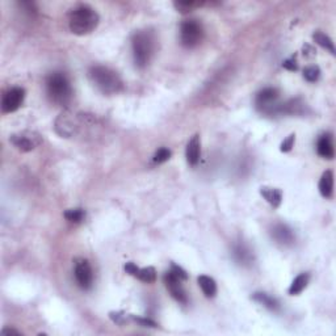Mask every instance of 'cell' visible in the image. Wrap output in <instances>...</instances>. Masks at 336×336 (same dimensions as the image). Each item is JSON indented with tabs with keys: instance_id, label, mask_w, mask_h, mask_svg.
<instances>
[{
	"instance_id": "obj_1",
	"label": "cell",
	"mask_w": 336,
	"mask_h": 336,
	"mask_svg": "<svg viewBox=\"0 0 336 336\" xmlns=\"http://www.w3.org/2000/svg\"><path fill=\"white\" fill-rule=\"evenodd\" d=\"M100 17L97 12L87 4H80L72 8L68 14L70 30L76 35H85L93 32L99 25Z\"/></svg>"
},
{
	"instance_id": "obj_2",
	"label": "cell",
	"mask_w": 336,
	"mask_h": 336,
	"mask_svg": "<svg viewBox=\"0 0 336 336\" xmlns=\"http://www.w3.org/2000/svg\"><path fill=\"white\" fill-rule=\"evenodd\" d=\"M131 47L135 66L146 67L155 53V35L150 30H138L131 38Z\"/></svg>"
},
{
	"instance_id": "obj_3",
	"label": "cell",
	"mask_w": 336,
	"mask_h": 336,
	"mask_svg": "<svg viewBox=\"0 0 336 336\" xmlns=\"http://www.w3.org/2000/svg\"><path fill=\"white\" fill-rule=\"evenodd\" d=\"M88 76L93 84L106 95H114L124 88V83L121 80L120 75L105 66L91 67L88 71Z\"/></svg>"
},
{
	"instance_id": "obj_4",
	"label": "cell",
	"mask_w": 336,
	"mask_h": 336,
	"mask_svg": "<svg viewBox=\"0 0 336 336\" xmlns=\"http://www.w3.org/2000/svg\"><path fill=\"white\" fill-rule=\"evenodd\" d=\"M46 91L50 101L59 106L67 105L72 96L70 81L63 72H51L47 76Z\"/></svg>"
},
{
	"instance_id": "obj_5",
	"label": "cell",
	"mask_w": 336,
	"mask_h": 336,
	"mask_svg": "<svg viewBox=\"0 0 336 336\" xmlns=\"http://www.w3.org/2000/svg\"><path fill=\"white\" fill-rule=\"evenodd\" d=\"M204 29L197 20H185L180 26L181 45L187 49H193L202 41Z\"/></svg>"
},
{
	"instance_id": "obj_6",
	"label": "cell",
	"mask_w": 336,
	"mask_h": 336,
	"mask_svg": "<svg viewBox=\"0 0 336 336\" xmlns=\"http://www.w3.org/2000/svg\"><path fill=\"white\" fill-rule=\"evenodd\" d=\"M9 142H11L16 149L20 150V151L29 152L34 150L37 146L41 145L42 138L35 131H21V133L11 135Z\"/></svg>"
},
{
	"instance_id": "obj_7",
	"label": "cell",
	"mask_w": 336,
	"mask_h": 336,
	"mask_svg": "<svg viewBox=\"0 0 336 336\" xmlns=\"http://www.w3.org/2000/svg\"><path fill=\"white\" fill-rule=\"evenodd\" d=\"M279 91L276 88H264L256 96V106L264 113H277L280 104Z\"/></svg>"
},
{
	"instance_id": "obj_8",
	"label": "cell",
	"mask_w": 336,
	"mask_h": 336,
	"mask_svg": "<svg viewBox=\"0 0 336 336\" xmlns=\"http://www.w3.org/2000/svg\"><path fill=\"white\" fill-rule=\"evenodd\" d=\"M25 99V89L21 87H13L4 93L1 100V110L4 113H12L22 105Z\"/></svg>"
},
{
	"instance_id": "obj_9",
	"label": "cell",
	"mask_w": 336,
	"mask_h": 336,
	"mask_svg": "<svg viewBox=\"0 0 336 336\" xmlns=\"http://www.w3.org/2000/svg\"><path fill=\"white\" fill-rule=\"evenodd\" d=\"M163 280H164V285H166V288L171 293V296H172L177 302H180V304L184 305L187 304L188 296L187 293H185L183 285H181V280L177 276H175L171 271L164 275Z\"/></svg>"
},
{
	"instance_id": "obj_10",
	"label": "cell",
	"mask_w": 336,
	"mask_h": 336,
	"mask_svg": "<svg viewBox=\"0 0 336 336\" xmlns=\"http://www.w3.org/2000/svg\"><path fill=\"white\" fill-rule=\"evenodd\" d=\"M75 279L81 289H89L93 283L92 268L87 260H79L75 264Z\"/></svg>"
},
{
	"instance_id": "obj_11",
	"label": "cell",
	"mask_w": 336,
	"mask_h": 336,
	"mask_svg": "<svg viewBox=\"0 0 336 336\" xmlns=\"http://www.w3.org/2000/svg\"><path fill=\"white\" fill-rule=\"evenodd\" d=\"M201 155V143H200V135H193L192 139L188 142L187 150H185V156H187L188 164L196 166L200 160Z\"/></svg>"
},
{
	"instance_id": "obj_12",
	"label": "cell",
	"mask_w": 336,
	"mask_h": 336,
	"mask_svg": "<svg viewBox=\"0 0 336 336\" xmlns=\"http://www.w3.org/2000/svg\"><path fill=\"white\" fill-rule=\"evenodd\" d=\"M317 151L325 159H333L334 155H335V149H334V141L331 134H323L318 139Z\"/></svg>"
},
{
	"instance_id": "obj_13",
	"label": "cell",
	"mask_w": 336,
	"mask_h": 336,
	"mask_svg": "<svg viewBox=\"0 0 336 336\" xmlns=\"http://www.w3.org/2000/svg\"><path fill=\"white\" fill-rule=\"evenodd\" d=\"M273 238L281 244H292L294 242V234L285 225H276L272 230Z\"/></svg>"
},
{
	"instance_id": "obj_14",
	"label": "cell",
	"mask_w": 336,
	"mask_h": 336,
	"mask_svg": "<svg viewBox=\"0 0 336 336\" xmlns=\"http://www.w3.org/2000/svg\"><path fill=\"white\" fill-rule=\"evenodd\" d=\"M260 195L266 198L267 202L273 208H279L283 201V193L277 188H268L262 187L260 188Z\"/></svg>"
},
{
	"instance_id": "obj_15",
	"label": "cell",
	"mask_w": 336,
	"mask_h": 336,
	"mask_svg": "<svg viewBox=\"0 0 336 336\" xmlns=\"http://www.w3.org/2000/svg\"><path fill=\"white\" fill-rule=\"evenodd\" d=\"M319 192L325 198L333 197L334 193V174L333 171H326L319 180Z\"/></svg>"
},
{
	"instance_id": "obj_16",
	"label": "cell",
	"mask_w": 336,
	"mask_h": 336,
	"mask_svg": "<svg viewBox=\"0 0 336 336\" xmlns=\"http://www.w3.org/2000/svg\"><path fill=\"white\" fill-rule=\"evenodd\" d=\"M198 285L202 289L204 294H205L208 298H213L217 294V284L216 281L212 279V277L205 276V275H202L197 279Z\"/></svg>"
},
{
	"instance_id": "obj_17",
	"label": "cell",
	"mask_w": 336,
	"mask_h": 336,
	"mask_svg": "<svg viewBox=\"0 0 336 336\" xmlns=\"http://www.w3.org/2000/svg\"><path fill=\"white\" fill-rule=\"evenodd\" d=\"M309 280H310L309 273H301V275H298V276L293 280V283H292V285H290L289 288L290 296H298L300 293H302L305 288L308 287Z\"/></svg>"
},
{
	"instance_id": "obj_18",
	"label": "cell",
	"mask_w": 336,
	"mask_h": 336,
	"mask_svg": "<svg viewBox=\"0 0 336 336\" xmlns=\"http://www.w3.org/2000/svg\"><path fill=\"white\" fill-rule=\"evenodd\" d=\"M252 298H254L256 302H259L260 305H263L264 308L272 310V312H277L280 308L279 302H277L273 297L268 296L267 293H255Z\"/></svg>"
},
{
	"instance_id": "obj_19",
	"label": "cell",
	"mask_w": 336,
	"mask_h": 336,
	"mask_svg": "<svg viewBox=\"0 0 336 336\" xmlns=\"http://www.w3.org/2000/svg\"><path fill=\"white\" fill-rule=\"evenodd\" d=\"M313 38H314V41L317 43H318L319 46H322L323 49L329 50L330 53L333 54V55H335V46H334L333 39L330 38L329 35L326 34V33H323V32H321V30H318V32L314 33V35H313Z\"/></svg>"
},
{
	"instance_id": "obj_20",
	"label": "cell",
	"mask_w": 336,
	"mask_h": 336,
	"mask_svg": "<svg viewBox=\"0 0 336 336\" xmlns=\"http://www.w3.org/2000/svg\"><path fill=\"white\" fill-rule=\"evenodd\" d=\"M137 279H139L143 283L151 284L156 280V271L154 267H146V268H141L138 271Z\"/></svg>"
},
{
	"instance_id": "obj_21",
	"label": "cell",
	"mask_w": 336,
	"mask_h": 336,
	"mask_svg": "<svg viewBox=\"0 0 336 336\" xmlns=\"http://www.w3.org/2000/svg\"><path fill=\"white\" fill-rule=\"evenodd\" d=\"M64 218L72 223H79L84 220L85 213L83 209H68L64 212Z\"/></svg>"
},
{
	"instance_id": "obj_22",
	"label": "cell",
	"mask_w": 336,
	"mask_h": 336,
	"mask_svg": "<svg viewBox=\"0 0 336 336\" xmlns=\"http://www.w3.org/2000/svg\"><path fill=\"white\" fill-rule=\"evenodd\" d=\"M175 8H176L177 11L181 12V13H188V12L193 11L195 8L200 7L201 3H198V1H175L174 3Z\"/></svg>"
},
{
	"instance_id": "obj_23",
	"label": "cell",
	"mask_w": 336,
	"mask_h": 336,
	"mask_svg": "<svg viewBox=\"0 0 336 336\" xmlns=\"http://www.w3.org/2000/svg\"><path fill=\"white\" fill-rule=\"evenodd\" d=\"M319 76H321V70H319L318 66H309V67L305 68L304 78L310 83L318 80Z\"/></svg>"
},
{
	"instance_id": "obj_24",
	"label": "cell",
	"mask_w": 336,
	"mask_h": 336,
	"mask_svg": "<svg viewBox=\"0 0 336 336\" xmlns=\"http://www.w3.org/2000/svg\"><path fill=\"white\" fill-rule=\"evenodd\" d=\"M171 158V150H168L167 147H160L158 151L154 154V162L160 164V163H164Z\"/></svg>"
},
{
	"instance_id": "obj_25",
	"label": "cell",
	"mask_w": 336,
	"mask_h": 336,
	"mask_svg": "<svg viewBox=\"0 0 336 336\" xmlns=\"http://www.w3.org/2000/svg\"><path fill=\"white\" fill-rule=\"evenodd\" d=\"M294 139H296V135L290 134L287 139H284V142L281 143V146H280V150L283 152H289L290 150L293 149Z\"/></svg>"
},
{
	"instance_id": "obj_26",
	"label": "cell",
	"mask_w": 336,
	"mask_h": 336,
	"mask_svg": "<svg viewBox=\"0 0 336 336\" xmlns=\"http://www.w3.org/2000/svg\"><path fill=\"white\" fill-rule=\"evenodd\" d=\"M283 66H284V68H287V70H289V71L298 70V63H297L296 57H290V58H288L287 60H284Z\"/></svg>"
},
{
	"instance_id": "obj_27",
	"label": "cell",
	"mask_w": 336,
	"mask_h": 336,
	"mask_svg": "<svg viewBox=\"0 0 336 336\" xmlns=\"http://www.w3.org/2000/svg\"><path fill=\"white\" fill-rule=\"evenodd\" d=\"M171 272L174 273L175 276H177L180 280H187L188 279L187 272H185L184 269L181 268V267L176 266V264H172V266H171Z\"/></svg>"
},
{
	"instance_id": "obj_28",
	"label": "cell",
	"mask_w": 336,
	"mask_h": 336,
	"mask_svg": "<svg viewBox=\"0 0 336 336\" xmlns=\"http://www.w3.org/2000/svg\"><path fill=\"white\" fill-rule=\"evenodd\" d=\"M235 255L239 258V260L241 262H248L250 260V258H251V255H250V252L246 251L243 247H238L237 250H235Z\"/></svg>"
},
{
	"instance_id": "obj_29",
	"label": "cell",
	"mask_w": 336,
	"mask_h": 336,
	"mask_svg": "<svg viewBox=\"0 0 336 336\" xmlns=\"http://www.w3.org/2000/svg\"><path fill=\"white\" fill-rule=\"evenodd\" d=\"M138 271L139 268L137 266H135L134 263H126L125 264V272L128 273V275H130V276H134L137 277V275H138Z\"/></svg>"
},
{
	"instance_id": "obj_30",
	"label": "cell",
	"mask_w": 336,
	"mask_h": 336,
	"mask_svg": "<svg viewBox=\"0 0 336 336\" xmlns=\"http://www.w3.org/2000/svg\"><path fill=\"white\" fill-rule=\"evenodd\" d=\"M135 322H138L139 325L142 326H146V327H156V323L152 322V321H150V319H146V318H134Z\"/></svg>"
},
{
	"instance_id": "obj_31",
	"label": "cell",
	"mask_w": 336,
	"mask_h": 336,
	"mask_svg": "<svg viewBox=\"0 0 336 336\" xmlns=\"http://www.w3.org/2000/svg\"><path fill=\"white\" fill-rule=\"evenodd\" d=\"M1 335H3V336L20 335V333H18V331H16V330H13V329H4L3 331H1Z\"/></svg>"
}]
</instances>
